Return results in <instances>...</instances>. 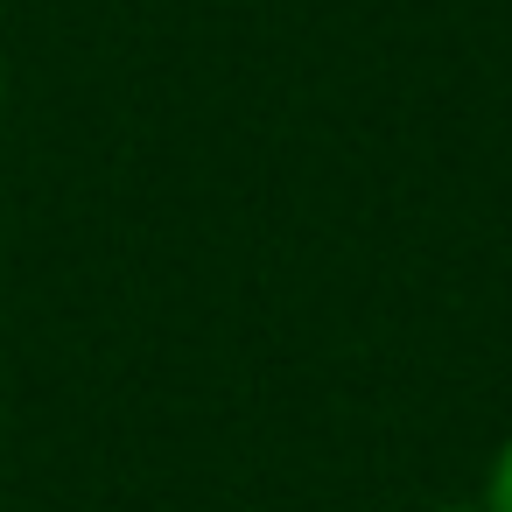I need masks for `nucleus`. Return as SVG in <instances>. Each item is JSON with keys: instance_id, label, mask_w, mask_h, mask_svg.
<instances>
[{"instance_id": "obj_2", "label": "nucleus", "mask_w": 512, "mask_h": 512, "mask_svg": "<svg viewBox=\"0 0 512 512\" xmlns=\"http://www.w3.org/2000/svg\"><path fill=\"white\" fill-rule=\"evenodd\" d=\"M428 512H484V505H463V498H449V505H428Z\"/></svg>"}, {"instance_id": "obj_1", "label": "nucleus", "mask_w": 512, "mask_h": 512, "mask_svg": "<svg viewBox=\"0 0 512 512\" xmlns=\"http://www.w3.org/2000/svg\"><path fill=\"white\" fill-rule=\"evenodd\" d=\"M484 512H512V435L498 442V456H491V470H484V498H477Z\"/></svg>"}]
</instances>
